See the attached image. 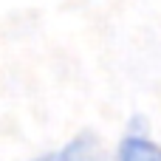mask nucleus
Instances as JSON below:
<instances>
[{"instance_id":"nucleus-2","label":"nucleus","mask_w":161,"mask_h":161,"mask_svg":"<svg viewBox=\"0 0 161 161\" xmlns=\"http://www.w3.org/2000/svg\"><path fill=\"white\" fill-rule=\"evenodd\" d=\"M37 161H74V147H68V150H62V153L42 156V158H37Z\"/></svg>"},{"instance_id":"nucleus-1","label":"nucleus","mask_w":161,"mask_h":161,"mask_svg":"<svg viewBox=\"0 0 161 161\" xmlns=\"http://www.w3.org/2000/svg\"><path fill=\"white\" fill-rule=\"evenodd\" d=\"M119 161H161V150L142 136H127L119 147Z\"/></svg>"}]
</instances>
